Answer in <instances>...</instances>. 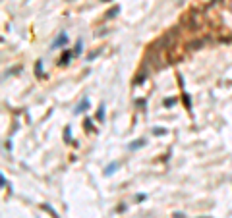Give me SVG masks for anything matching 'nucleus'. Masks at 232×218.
Wrapping results in <instances>:
<instances>
[{
    "mask_svg": "<svg viewBox=\"0 0 232 218\" xmlns=\"http://www.w3.org/2000/svg\"><path fill=\"white\" fill-rule=\"evenodd\" d=\"M64 43H66V33H60L58 39H56V41L52 43V48H58L60 44H64Z\"/></svg>",
    "mask_w": 232,
    "mask_h": 218,
    "instance_id": "nucleus-1",
    "label": "nucleus"
},
{
    "mask_svg": "<svg viewBox=\"0 0 232 218\" xmlns=\"http://www.w3.org/2000/svg\"><path fill=\"white\" fill-rule=\"evenodd\" d=\"M114 168H118V164H116V162H110V164H108L107 168H105V174H107V176H110Z\"/></svg>",
    "mask_w": 232,
    "mask_h": 218,
    "instance_id": "nucleus-2",
    "label": "nucleus"
},
{
    "mask_svg": "<svg viewBox=\"0 0 232 218\" xmlns=\"http://www.w3.org/2000/svg\"><path fill=\"white\" fill-rule=\"evenodd\" d=\"M87 106H89V101H87V99H83V101H81V104L76 108V112L79 114V112H83V108H87Z\"/></svg>",
    "mask_w": 232,
    "mask_h": 218,
    "instance_id": "nucleus-3",
    "label": "nucleus"
},
{
    "mask_svg": "<svg viewBox=\"0 0 232 218\" xmlns=\"http://www.w3.org/2000/svg\"><path fill=\"white\" fill-rule=\"evenodd\" d=\"M143 145H145V141H143V139H139V141H137V143L130 145V149H139V147H143Z\"/></svg>",
    "mask_w": 232,
    "mask_h": 218,
    "instance_id": "nucleus-4",
    "label": "nucleus"
},
{
    "mask_svg": "<svg viewBox=\"0 0 232 218\" xmlns=\"http://www.w3.org/2000/svg\"><path fill=\"white\" fill-rule=\"evenodd\" d=\"M97 118H99V120H103V118H105V108H101V110L97 112Z\"/></svg>",
    "mask_w": 232,
    "mask_h": 218,
    "instance_id": "nucleus-5",
    "label": "nucleus"
},
{
    "mask_svg": "<svg viewBox=\"0 0 232 218\" xmlns=\"http://www.w3.org/2000/svg\"><path fill=\"white\" fill-rule=\"evenodd\" d=\"M81 52V41H77V44H76V54H79Z\"/></svg>",
    "mask_w": 232,
    "mask_h": 218,
    "instance_id": "nucleus-6",
    "label": "nucleus"
},
{
    "mask_svg": "<svg viewBox=\"0 0 232 218\" xmlns=\"http://www.w3.org/2000/svg\"><path fill=\"white\" fill-rule=\"evenodd\" d=\"M116 12H118V8H112V10H110V12H108V14H107V16H114V14H116Z\"/></svg>",
    "mask_w": 232,
    "mask_h": 218,
    "instance_id": "nucleus-7",
    "label": "nucleus"
}]
</instances>
